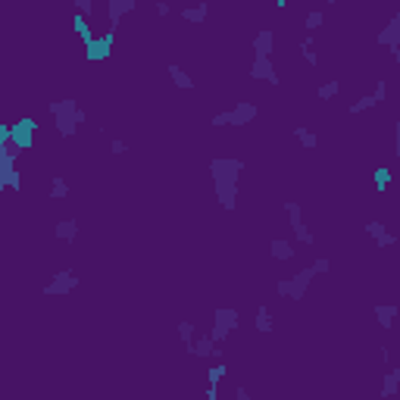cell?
I'll return each instance as SVG.
<instances>
[{"label":"cell","instance_id":"obj_1","mask_svg":"<svg viewBox=\"0 0 400 400\" xmlns=\"http://www.w3.org/2000/svg\"><path fill=\"white\" fill-rule=\"evenodd\" d=\"M250 75H254V79H269L272 85H279V75H275V69H272V63H269V57H257V63L250 66Z\"/></svg>","mask_w":400,"mask_h":400},{"label":"cell","instance_id":"obj_2","mask_svg":"<svg viewBox=\"0 0 400 400\" xmlns=\"http://www.w3.org/2000/svg\"><path fill=\"white\" fill-rule=\"evenodd\" d=\"M254 116H257V107L241 100V104L235 107V113H229V125H244V122H250Z\"/></svg>","mask_w":400,"mask_h":400},{"label":"cell","instance_id":"obj_3","mask_svg":"<svg viewBox=\"0 0 400 400\" xmlns=\"http://www.w3.org/2000/svg\"><path fill=\"white\" fill-rule=\"evenodd\" d=\"M72 285H79V279H75L72 272H60V279H57L54 285H47L44 291H47V294H66Z\"/></svg>","mask_w":400,"mask_h":400},{"label":"cell","instance_id":"obj_4","mask_svg":"<svg viewBox=\"0 0 400 400\" xmlns=\"http://www.w3.org/2000/svg\"><path fill=\"white\" fill-rule=\"evenodd\" d=\"M272 44H275V35H272V32H260L257 41H254L257 57H269V54H272Z\"/></svg>","mask_w":400,"mask_h":400},{"label":"cell","instance_id":"obj_5","mask_svg":"<svg viewBox=\"0 0 400 400\" xmlns=\"http://www.w3.org/2000/svg\"><path fill=\"white\" fill-rule=\"evenodd\" d=\"M272 257H275V260H291L294 250H291L288 241H272Z\"/></svg>","mask_w":400,"mask_h":400},{"label":"cell","instance_id":"obj_6","mask_svg":"<svg viewBox=\"0 0 400 400\" xmlns=\"http://www.w3.org/2000/svg\"><path fill=\"white\" fill-rule=\"evenodd\" d=\"M375 316H379L382 329H391V322H394V316H397V307H375Z\"/></svg>","mask_w":400,"mask_h":400},{"label":"cell","instance_id":"obj_7","mask_svg":"<svg viewBox=\"0 0 400 400\" xmlns=\"http://www.w3.org/2000/svg\"><path fill=\"white\" fill-rule=\"evenodd\" d=\"M69 194V188H66V182L60 179V175H54V179H50V197L54 200H63Z\"/></svg>","mask_w":400,"mask_h":400},{"label":"cell","instance_id":"obj_8","mask_svg":"<svg viewBox=\"0 0 400 400\" xmlns=\"http://www.w3.org/2000/svg\"><path fill=\"white\" fill-rule=\"evenodd\" d=\"M397 385H400V369H391V372H388V379H385L382 394H385V397H391V394L397 391Z\"/></svg>","mask_w":400,"mask_h":400},{"label":"cell","instance_id":"obj_9","mask_svg":"<svg viewBox=\"0 0 400 400\" xmlns=\"http://www.w3.org/2000/svg\"><path fill=\"white\" fill-rule=\"evenodd\" d=\"M182 16H185L188 22H204V16H207V4L191 7V10H182Z\"/></svg>","mask_w":400,"mask_h":400},{"label":"cell","instance_id":"obj_10","mask_svg":"<svg viewBox=\"0 0 400 400\" xmlns=\"http://www.w3.org/2000/svg\"><path fill=\"white\" fill-rule=\"evenodd\" d=\"M257 329H260V332H272V316H269V307H260V313H257Z\"/></svg>","mask_w":400,"mask_h":400},{"label":"cell","instance_id":"obj_11","mask_svg":"<svg viewBox=\"0 0 400 400\" xmlns=\"http://www.w3.org/2000/svg\"><path fill=\"white\" fill-rule=\"evenodd\" d=\"M294 135H297L300 141H304V147H307V150H313V147H316V135H313V132H307L304 125H297V129H294Z\"/></svg>","mask_w":400,"mask_h":400},{"label":"cell","instance_id":"obj_12","mask_svg":"<svg viewBox=\"0 0 400 400\" xmlns=\"http://www.w3.org/2000/svg\"><path fill=\"white\" fill-rule=\"evenodd\" d=\"M75 232H79V229H75V222H60L57 225V238H63V241H72Z\"/></svg>","mask_w":400,"mask_h":400},{"label":"cell","instance_id":"obj_13","mask_svg":"<svg viewBox=\"0 0 400 400\" xmlns=\"http://www.w3.org/2000/svg\"><path fill=\"white\" fill-rule=\"evenodd\" d=\"M169 75H172V79H175V82H179L182 88H194V82L188 79V75H185V72H182L179 66H169Z\"/></svg>","mask_w":400,"mask_h":400},{"label":"cell","instance_id":"obj_14","mask_svg":"<svg viewBox=\"0 0 400 400\" xmlns=\"http://www.w3.org/2000/svg\"><path fill=\"white\" fill-rule=\"evenodd\" d=\"M338 91H341V85H338V82H329V85H322V88H319V100H332V97H335Z\"/></svg>","mask_w":400,"mask_h":400},{"label":"cell","instance_id":"obj_15","mask_svg":"<svg viewBox=\"0 0 400 400\" xmlns=\"http://www.w3.org/2000/svg\"><path fill=\"white\" fill-rule=\"evenodd\" d=\"M379 100H375V94H369V97H363V100H357L354 107H350V113H363V110H369V107H375Z\"/></svg>","mask_w":400,"mask_h":400},{"label":"cell","instance_id":"obj_16","mask_svg":"<svg viewBox=\"0 0 400 400\" xmlns=\"http://www.w3.org/2000/svg\"><path fill=\"white\" fill-rule=\"evenodd\" d=\"M322 22H325V13H319V10H316V13H310V16H307V29L313 32V29H319Z\"/></svg>","mask_w":400,"mask_h":400},{"label":"cell","instance_id":"obj_17","mask_svg":"<svg viewBox=\"0 0 400 400\" xmlns=\"http://www.w3.org/2000/svg\"><path fill=\"white\" fill-rule=\"evenodd\" d=\"M388 182H391V172H388V169L375 172V185H379V188H388Z\"/></svg>","mask_w":400,"mask_h":400},{"label":"cell","instance_id":"obj_18","mask_svg":"<svg viewBox=\"0 0 400 400\" xmlns=\"http://www.w3.org/2000/svg\"><path fill=\"white\" fill-rule=\"evenodd\" d=\"M179 335H182V338L188 341V347H191V335H194V325H191V322H182V325H179Z\"/></svg>","mask_w":400,"mask_h":400},{"label":"cell","instance_id":"obj_19","mask_svg":"<svg viewBox=\"0 0 400 400\" xmlns=\"http://www.w3.org/2000/svg\"><path fill=\"white\" fill-rule=\"evenodd\" d=\"M222 375H225V366H216V369H210V382L216 385V382L222 379Z\"/></svg>","mask_w":400,"mask_h":400},{"label":"cell","instance_id":"obj_20","mask_svg":"<svg viewBox=\"0 0 400 400\" xmlns=\"http://www.w3.org/2000/svg\"><path fill=\"white\" fill-rule=\"evenodd\" d=\"M313 269H316V272H329V260H316Z\"/></svg>","mask_w":400,"mask_h":400},{"label":"cell","instance_id":"obj_21","mask_svg":"<svg viewBox=\"0 0 400 400\" xmlns=\"http://www.w3.org/2000/svg\"><path fill=\"white\" fill-rule=\"evenodd\" d=\"M169 10H172V7H169V4H163V0L157 4V13H160V16H169Z\"/></svg>","mask_w":400,"mask_h":400},{"label":"cell","instance_id":"obj_22","mask_svg":"<svg viewBox=\"0 0 400 400\" xmlns=\"http://www.w3.org/2000/svg\"><path fill=\"white\" fill-rule=\"evenodd\" d=\"M110 147H113V154H125V144H122V141H113Z\"/></svg>","mask_w":400,"mask_h":400},{"label":"cell","instance_id":"obj_23","mask_svg":"<svg viewBox=\"0 0 400 400\" xmlns=\"http://www.w3.org/2000/svg\"><path fill=\"white\" fill-rule=\"evenodd\" d=\"M397 157H400V122H397Z\"/></svg>","mask_w":400,"mask_h":400}]
</instances>
